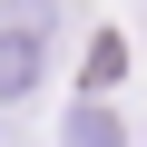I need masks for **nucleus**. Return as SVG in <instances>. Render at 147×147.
I'll return each mask as SVG.
<instances>
[{
    "mask_svg": "<svg viewBox=\"0 0 147 147\" xmlns=\"http://www.w3.org/2000/svg\"><path fill=\"white\" fill-rule=\"evenodd\" d=\"M39 69H49V49H39V30H0V108H20L30 88H39Z\"/></svg>",
    "mask_w": 147,
    "mask_h": 147,
    "instance_id": "1",
    "label": "nucleus"
}]
</instances>
